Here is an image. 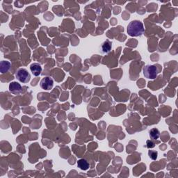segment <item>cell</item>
I'll return each instance as SVG.
<instances>
[{
  "mask_svg": "<svg viewBox=\"0 0 178 178\" xmlns=\"http://www.w3.org/2000/svg\"><path fill=\"white\" fill-rule=\"evenodd\" d=\"M144 24L139 20H133L128 26L127 31L130 36L138 37L141 36L144 32Z\"/></svg>",
  "mask_w": 178,
  "mask_h": 178,
  "instance_id": "1",
  "label": "cell"
},
{
  "mask_svg": "<svg viewBox=\"0 0 178 178\" xmlns=\"http://www.w3.org/2000/svg\"><path fill=\"white\" fill-rule=\"evenodd\" d=\"M144 75L146 78L154 79L157 78L158 75L157 68L152 65H145L144 68Z\"/></svg>",
  "mask_w": 178,
  "mask_h": 178,
  "instance_id": "2",
  "label": "cell"
},
{
  "mask_svg": "<svg viewBox=\"0 0 178 178\" xmlns=\"http://www.w3.org/2000/svg\"><path fill=\"white\" fill-rule=\"evenodd\" d=\"M15 77L18 80L22 83H27L30 81L31 75L27 69L20 68L16 72Z\"/></svg>",
  "mask_w": 178,
  "mask_h": 178,
  "instance_id": "3",
  "label": "cell"
},
{
  "mask_svg": "<svg viewBox=\"0 0 178 178\" xmlns=\"http://www.w3.org/2000/svg\"><path fill=\"white\" fill-rule=\"evenodd\" d=\"M54 86V80L50 77H45L41 79L40 82V88L45 91H50Z\"/></svg>",
  "mask_w": 178,
  "mask_h": 178,
  "instance_id": "4",
  "label": "cell"
},
{
  "mask_svg": "<svg viewBox=\"0 0 178 178\" xmlns=\"http://www.w3.org/2000/svg\"><path fill=\"white\" fill-rule=\"evenodd\" d=\"M9 91L11 93L18 95L22 93V86L21 85L16 81H13L9 85Z\"/></svg>",
  "mask_w": 178,
  "mask_h": 178,
  "instance_id": "5",
  "label": "cell"
},
{
  "mask_svg": "<svg viewBox=\"0 0 178 178\" xmlns=\"http://www.w3.org/2000/svg\"><path fill=\"white\" fill-rule=\"evenodd\" d=\"M30 70L34 76L38 77V76L40 75L41 72H42V67H41L39 63H34L30 65Z\"/></svg>",
  "mask_w": 178,
  "mask_h": 178,
  "instance_id": "6",
  "label": "cell"
},
{
  "mask_svg": "<svg viewBox=\"0 0 178 178\" xmlns=\"http://www.w3.org/2000/svg\"><path fill=\"white\" fill-rule=\"evenodd\" d=\"M101 51L102 53L107 54L111 52V48H112V43L109 41V40H107L102 44L100 47Z\"/></svg>",
  "mask_w": 178,
  "mask_h": 178,
  "instance_id": "7",
  "label": "cell"
},
{
  "mask_svg": "<svg viewBox=\"0 0 178 178\" xmlns=\"http://www.w3.org/2000/svg\"><path fill=\"white\" fill-rule=\"evenodd\" d=\"M77 166L82 170H86L89 168V164L86 160L81 159L77 161Z\"/></svg>",
  "mask_w": 178,
  "mask_h": 178,
  "instance_id": "8",
  "label": "cell"
},
{
  "mask_svg": "<svg viewBox=\"0 0 178 178\" xmlns=\"http://www.w3.org/2000/svg\"><path fill=\"white\" fill-rule=\"evenodd\" d=\"M11 64L9 61H1V68H0L1 72L3 74V73L8 72L9 71V69L11 68Z\"/></svg>",
  "mask_w": 178,
  "mask_h": 178,
  "instance_id": "9",
  "label": "cell"
},
{
  "mask_svg": "<svg viewBox=\"0 0 178 178\" xmlns=\"http://www.w3.org/2000/svg\"><path fill=\"white\" fill-rule=\"evenodd\" d=\"M149 134H150V139L152 140H157L160 138V130L157 128L152 129L150 131V132H149Z\"/></svg>",
  "mask_w": 178,
  "mask_h": 178,
  "instance_id": "10",
  "label": "cell"
},
{
  "mask_svg": "<svg viewBox=\"0 0 178 178\" xmlns=\"http://www.w3.org/2000/svg\"><path fill=\"white\" fill-rule=\"evenodd\" d=\"M148 154H149V157H150V159H152V160H157V158L158 152L157 151H154V150H149Z\"/></svg>",
  "mask_w": 178,
  "mask_h": 178,
  "instance_id": "11",
  "label": "cell"
},
{
  "mask_svg": "<svg viewBox=\"0 0 178 178\" xmlns=\"http://www.w3.org/2000/svg\"><path fill=\"white\" fill-rule=\"evenodd\" d=\"M146 145H147V148L149 149L153 148L155 147L154 143L152 141H150V140H148L147 142H146Z\"/></svg>",
  "mask_w": 178,
  "mask_h": 178,
  "instance_id": "12",
  "label": "cell"
}]
</instances>
